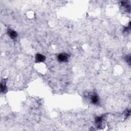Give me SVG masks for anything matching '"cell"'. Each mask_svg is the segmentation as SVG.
I'll return each instance as SVG.
<instances>
[{
    "instance_id": "cell-1",
    "label": "cell",
    "mask_w": 131,
    "mask_h": 131,
    "mask_svg": "<svg viewBox=\"0 0 131 131\" xmlns=\"http://www.w3.org/2000/svg\"><path fill=\"white\" fill-rule=\"evenodd\" d=\"M69 56L66 53H60L57 56V60L60 62H66L68 61Z\"/></svg>"
},
{
    "instance_id": "cell-2",
    "label": "cell",
    "mask_w": 131,
    "mask_h": 131,
    "mask_svg": "<svg viewBox=\"0 0 131 131\" xmlns=\"http://www.w3.org/2000/svg\"><path fill=\"white\" fill-rule=\"evenodd\" d=\"M90 99H91V102L92 103H93L94 105H98V104L99 103V97L97 94H93V95H91Z\"/></svg>"
},
{
    "instance_id": "cell-3",
    "label": "cell",
    "mask_w": 131,
    "mask_h": 131,
    "mask_svg": "<svg viewBox=\"0 0 131 131\" xmlns=\"http://www.w3.org/2000/svg\"><path fill=\"white\" fill-rule=\"evenodd\" d=\"M46 60V57L41 54H37L36 56V63H42Z\"/></svg>"
},
{
    "instance_id": "cell-4",
    "label": "cell",
    "mask_w": 131,
    "mask_h": 131,
    "mask_svg": "<svg viewBox=\"0 0 131 131\" xmlns=\"http://www.w3.org/2000/svg\"><path fill=\"white\" fill-rule=\"evenodd\" d=\"M8 35L9 36V37L11 39H15L18 36V33L15 31L12 30H9L8 31Z\"/></svg>"
},
{
    "instance_id": "cell-5",
    "label": "cell",
    "mask_w": 131,
    "mask_h": 131,
    "mask_svg": "<svg viewBox=\"0 0 131 131\" xmlns=\"http://www.w3.org/2000/svg\"><path fill=\"white\" fill-rule=\"evenodd\" d=\"M103 121V117L102 116H98L95 118V122L97 124V126H101L102 125V122Z\"/></svg>"
},
{
    "instance_id": "cell-6",
    "label": "cell",
    "mask_w": 131,
    "mask_h": 131,
    "mask_svg": "<svg viewBox=\"0 0 131 131\" xmlns=\"http://www.w3.org/2000/svg\"><path fill=\"white\" fill-rule=\"evenodd\" d=\"M1 92H4L6 89V84L4 83H1Z\"/></svg>"
}]
</instances>
